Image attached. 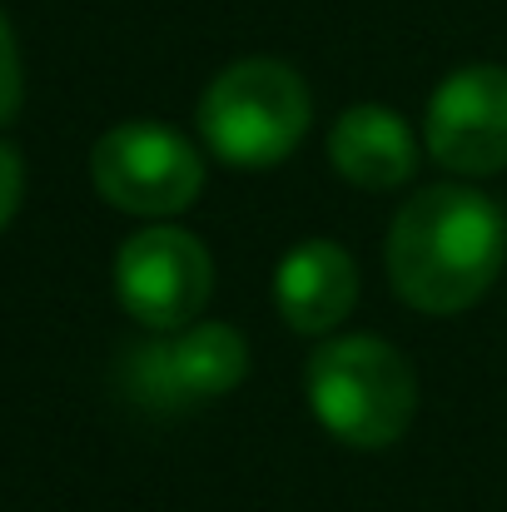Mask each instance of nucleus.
<instances>
[{
    "mask_svg": "<svg viewBox=\"0 0 507 512\" xmlns=\"http://www.w3.org/2000/svg\"><path fill=\"white\" fill-rule=\"evenodd\" d=\"M383 259L388 284L408 309L448 319L473 309L503 274L507 219L483 189L433 184L403 199Z\"/></svg>",
    "mask_w": 507,
    "mask_h": 512,
    "instance_id": "f257e3e1",
    "label": "nucleus"
},
{
    "mask_svg": "<svg viewBox=\"0 0 507 512\" xmlns=\"http://www.w3.org/2000/svg\"><path fill=\"white\" fill-rule=\"evenodd\" d=\"M314 418L348 448H388L418 413L413 363L378 334H343L314 348L304 368Z\"/></svg>",
    "mask_w": 507,
    "mask_h": 512,
    "instance_id": "f03ea898",
    "label": "nucleus"
},
{
    "mask_svg": "<svg viewBox=\"0 0 507 512\" xmlns=\"http://www.w3.org/2000/svg\"><path fill=\"white\" fill-rule=\"evenodd\" d=\"M314 100L294 65L274 55H249L224 65L204 100H199V140L224 165L239 170H269L299 150L309 135Z\"/></svg>",
    "mask_w": 507,
    "mask_h": 512,
    "instance_id": "7ed1b4c3",
    "label": "nucleus"
},
{
    "mask_svg": "<svg viewBox=\"0 0 507 512\" xmlns=\"http://www.w3.org/2000/svg\"><path fill=\"white\" fill-rule=\"evenodd\" d=\"M249 373V343L229 324H184L155 339L125 343L120 353V393L150 413H184L234 393Z\"/></svg>",
    "mask_w": 507,
    "mask_h": 512,
    "instance_id": "20e7f679",
    "label": "nucleus"
},
{
    "mask_svg": "<svg viewBox=\"0 0 507 512\" xmlns=\"http://www.w3.org/2000/svg\"><path fill=\"white\" fill-rule=\"evenodd\" d=\"M90 179H95L105 204L140 214V219H165V214H179L199 199L204 160L179 130L130 120V125H115L95 140Z\"/></svg>",
    "mask_w": 507,
    "mask_h": 512,
    "instance_id": "39448f33",
    "label": "nucleus"
},
{
    "mask_svg": "<svg viewBox=\"0 0 507 512\" xmlns=\"http://www.w3.org/2000/svg\"><path fill=\"white\" fill-rule=\"evenodd\" d=\"M214 289V264L209 249L174 224L140 229L120 244L115 254V294L120 309L145 324L150 334H169L199 319Z\"/></svg>",
    "mask_w": 507,
    "mask_h": 512,
    "instance_id": "423d86ee",
    "label": "nucleus"
},
{
    "mask_svg": "<svg viewBox=\"0 0 507 512\" xmlns=\"http://www.w3.org/2000/svg\"><path fill=\"white\" fill-rule=\"evenodd\" d=\"M428 150L453 174L507 170V70L463 65L428 100Z\"/></svg>",
    "mask_w": 507,
    "mask_h": 512,
    "instance_id": "0eeeda50",
    "label": "nucleus"
},
{
    "mask_svg": "<svg viewBox=\"0 0 507 512\" xmlns=\"http://www.w3.org/2000/svg\"><path fill=\"white\" fill-rule=\"evenodd\" d=\"M358 299V269L348 249L334 239H304L294 244L274 269V304L294 334H329L348 319Z\"/></svg>",
    "mask_w": 507,
    "mask_h": 512,
    "instance_id": "6e6552de",
    "label": "nucleus"
},
{
    "mask_svg": "<svg viewBox=\"0 0 507 512\" xmlns=\"http://www.w3.org/2000/svg\"><path fill=\"white\" fill-rule=\"evenodd\" d=\"M329 160L358 189H398L418 174V140L413 130L383 105H353L329 130Z\"/></svg>",
    "mask_w": 507,
    "mask_h": 512,
    "instance_id": "1a4fd4ad",
    "label": "nucleus"
},
{
    "mask_svg": "<svg viewBox=\"0 0 507 512\" xmlns=\"http://www.w3.org/2000/svg\"><path fill=\"white\" fill-rule=\"evenodd\" d=\"M20 95H25V75H20V45H15V30L0 10V125L15 120L20 110Z\"/></svg>",
    "mask_w": 507,
    "mask_h": 512,
    "instance_id": "9d476101",
    "label": "nucleus"
},
{
    "mask_svg": "<svg viewBox=\"0 0 507 512\" xmlns=\"http://www.w3.org/2000/svg\"><path fill=\"white\" fill-rule=\"evenodd\" d=\"M20 199H25V165L10 145H0V229L15 219Z\"/></svg>",
    "mask_w": 507,
    "mask_h": 512,
    "instance_id": "9b49d317",
    "label": "nucleus"
}]
</instances>
